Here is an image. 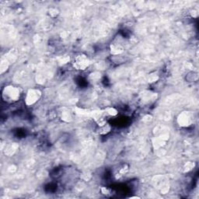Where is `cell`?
Here are the masks:
<instances>
[{
  "label": "cell",
  "mask_w": 199,
  "mask_h": 199,
  "mask_svg": "<svg viewBox=\"0 0 199 199\" xmlns=\"http://www.w3.org/2000/svg\"><path fill=\"white\" fill-rule=\"evenodd\" d=\"M22 89L14 84L5 85L2 90V99L5 103H15L18 102L22 96Z\"/></svg>",
  "instance_id": "obj_1"
},
{
  "label": "cell",
  "mask_w": 199,
  "mask_h": 199,
  "mask_svg": "<svg viewBox=\"0 0 199 199\" xmlns=\"http://www.w3.org/2000/svg\"><path fill=\"white\" fill-rule=\"evenodd\" d=\"M71 62H72V67L78 71H85L87 69V68H89L90 65V60L88 55L82 52L76 53L74 54L72 56Z\"/></svg>",
  "instance_id": "obj_2"
},
{
  "label": "cell",
  "mask_w": 199,
  "mask_h": 199,
  "mask_svg": "<svg viewBox=\"0 0 199 199\" xmlns=\"http://www.w3.org/2000/svg\"><path fill=\"white\" fill-rule=\"evenodd\" d=\"M194 114L192 111L184 110L180 112L176 117V123L181 127H188L194 122Z\"/></svg>",
  "instance_id": "obj_3"
},
{
  "label": "cell",
  "mask_w": 199,
  "mask_h": 199,
  "mask_svg": "<svg viewBox=\"0 0 199 199\" xmlns=\"http://www.w3.org/2000/svg\"><path fill=\"white\" fill-rule=\"evenodd\" d=\"M42 96V92L37 88H30L27 89L25 95V104L28 106L36 104Z\"/></svg>",
  "instance_id": "obj_4"
},
{
  "label": "cell",
  "mask_w": 199,
  "mask_h": 199,
  "mask_svg": "<svg viewBox=\"0 0 199 199\" xmlns=\"http://www.w3.org/2000/svg\"><path fill=\"white\" fill-rule=\"evenodd\" d=\"M169 138V135L168 134H162L159 137H155L152 139V145L155 149L161 148L163 145H166V140Z\"/></svg>",
  "instance_id": "obj_5"
},
{
  "label": "cell",
  "mask_w": 199,
  "mask_h": 199,
  "mask_svg": "<svg viewBox=\"0 0 199 199\" xmlns=\"http://www.w3.org/2000/svg\"><path fill=\"white\" fill-rule=\"evenodd\" d=\"M124 48L119 43H111L110 44V52L113 56H118L124 53Z\"/></svg>",
  "instance_id": "obj_6"
},
{
  "label": "cell",
  "mask_w": 199,
  "mask_h": 199,
  "mask_svg": "<svg viewBox=\"0 0 199 199\" xmlns=\"http://www.w3.org/2000/svg\"><path fill=\"white\" fill-rule=\"evenodd\" d=\"M111 128V125H110L109 123H107V124H106L105 125L99 127V130H98L99 131H98V132H99V134H100V135H106V134H107L108 133L110 132Z\"/></svg>",
  "instance_id": "obj_7"
},
{
  "label": "cell",
  "mask_w": 199,
  "mask_h": 199,
  "mask_svg": "<svg viewBox=\"0 0 199 199\" xmlns=\"http://www.w3.org/2000/svg\"><path fill=\"white\" fill-rule=\"evenodd\" d=\"M104 113L107 117H116L118 114V111L115 107L113 106H108L103 110Z\"/></svg>",
  "instance_id": "obj_8"
},
{
  "label": "cell",
  "mask_w": 199,
  "mask_h": 199,
  "mask_svg": "<svg viewBox=\"0 0 199 199\" xmlns=\"http://www.w3.org/2000/svg\"><path fill=\"white\" fill-rule=\"evenodd\" d=\"M195 166V163L194 162H191V161H188L185 163V164L183 165V172L184 173H188V172L191 171L193 169Z\"/></svg>",
  "instance_id": "obj_9"
},
{
  "label": "cell",
  "mask_w": 199,
  "mask_h": 199,
  "mask_svg": "<svg viewBox=\"0 0 199 199\" xmlns=\"http://www.w3.org/2000/svg\"><path fill=\"white\" fill-rule=\"evenodd\" d=\"M128 171H129V166H128V165L124 164V165H123V166H121L120 169H119L117 175L119 176H124V175H125Z\"/></svg>",
  "instance_id": "obj_10"
},
{
  "label": "cell",
  "mask_w": 199,
  "mask_h": 199,
  "mask_svg": "<svg viewBox=\"0 0 199 199\" xmlns=\"http://www.w3.org/2000/svg\"><path fill=\"white\" fill-rule=\"evenodd\" d=\"M8 68H9V62L6 60H2V62H1V65H0L1 74H3L8 69Z\"/></svg>",
  "instance_id": "obj_11"
},
{
  "label": "cell",
  "mask_w": 199,
  "mask_h": 199,
  "mask_svg": "<svg viewBox=\"0 0 199 199\" xmlns=\"http://www.w3.org/2000/svg\"><path fill=\"white\" fill-rule=\"evenodd\" d=\"M48 14L51 17H56L59 14V10L57 8H50L48 10Z\"/></svg>",
  "instance_id": "obj_12"
},
{
  "label": "cell",
  "mask_w": 199,
  "mask_h": 199,
  "mask_svg": "<svg viewBox=\"0 0 199 199\" xmlns=\"http://www.w3.org/2000/svg\"><path fill=\"white\" fill-rule=\"evenodd\" d=\"M101 193L103 194H104V195L107 196L111 194V190L110 188H108V187H101Z\"/></svg>",
  "instance_id": "obj_13"
},
{
  "label": "cell",
  "mask_w": 199,
  "mask_h": 199,
  "mask_svg": "<svg viewBox=\"0 0 199 199\" xmlns=\"http://www.w3.org/2000/svg\"><path fill=\"white\" fill-rule=\"evenodd\" d=\"M190 16H192L193 18H196L197 17V16H198V12H197V10H195V9H193V10L190 11Z\"/></svg>",
  "instance_id": "obj_14"
}]
</instances>
